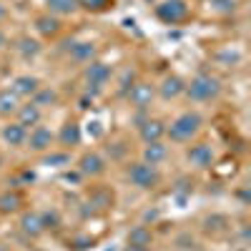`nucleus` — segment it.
Instances as JSON below:
<instances>
[{
    "label": "nucleus",
    "instance_id": "1",
    "mask_svg": "<svg viewBox=\"0 0 251 251\" xmlns=\"http://www.w3.org/2000/svg\"><path fill=\"white\" fill-rule=\"evenodd\" d=\"M201 128V116L199 113H183L178 116L174 123H171V128H169V136L174 141H188L191 136H196Z\"/></svg>",
    "mask_w": 251,
    "mask_h": 251
},
{
    "label": "nucleus",
    "instance_id": "2",
    "mask_svg": "<svg viewBox=\"0 0 251 251\" xmlns=\"http://www.w3.org/2000/svg\"><path fill=\"white\" fill-rule=\"evenodd\" d=\"M128 178L138 188H153L158 183V174H156V169L151 163H133L128 169Z\"/></svg>",
    "mask_w": 251,
    "mask_h": 251
},
{
    "label": "nucleus",
    "instance_id": "3",
    "mask_svg": "<svg viewBox=\"0 0 251 251\" xmlns=\"http://www.w3.org/2000/svg\"><path fill=\"white\" fill-rule=\"evenodd\" d=\"M183 91L194 100H208V98H214L219 93V83L214 78H208V75H199L196 80H191V86L183 88Z\"/></svg>",
    "mask_w": 251,
    "mask_h": 251
},
{
    "label": "nucleus",
    "instance_id": "4",
    "mask_svg": "<svg viewBox=\"0 0 251 251\" xmlns=\"http://www.w3.org/2000/svg\"><path fill=\"white\" fill-rule=\"evenodd\" d=\"M188 15V8L183 0H166V3L158 8V18L166 20V23H178Z\"/></svg>",
    "mask_w": 251,
    "mask_h": 251
},
{
    "label": "nucleus",
    "instance_id": "5",
    "mask_svg": "<svg viewBox=\"0 0 251 251\" xmlns=\"http://www.w3.org/2000/svg\"><path fill=\"white\" fill-rule=\"evenodd\" d=\"M188 158H191V163L206 169V166H211V161H214V151L208 149L206 143H201V146H194V149L188 151Z\"/></svg>",
    "mask_w": 251,
    "mask_h": 251
},
{
    "label": "nucleus",
    "instance_id": "6",
    "mask_svg": "<svg viewBox=\"0 0 251 251\" xmlns=\"http://www.w3.org/2000/svg\"><path fill=\"white\" fill-rule=\"evenodd\" d=\"M3 138H5L10 146H20V143L28 141V131H25V126H20V123H10V126H5Z\"/></svg>",
    "mask_w": 251,
    "mask_h": 251
},
{
    "label": "nucleus",
    "instance_id": "7",
    "mask_svg": "<svg viewBox=\"0 0 251 251\" xmlns=\"http://www.w3.org/2000/svg\"><path fill=\"white\" fill-rule=\"evenodd\" d=\"M50 141H53V136H50L48 128H43V126H38V128L30 133V146H33L35 151H46V149H50Z\"/></svg>",
    "mask_w": 251,
    "mask_h": 251
},
{
    "label": "nucleus",
    "instance_id": "8",
    "mask_svg": "<svg viewBox=\"0 0 251 251\" xmlns=\"http://www.w3.org/2000/svg\"><path fill=\"white\" fill-rule=\"evenodd\" d=\"M35 91H38V80L30 78V75H20L13 83V93L15 96H33Z\"/></svg>",
    "mask_w": 251,
    "mask_h": 251
},
{
    "label": "nucleus",
    "instance_id": "9",
    "mask_svg": "<svg viewBox=\"0 0 251 251\" xmlns=\"http://www.w3.org/2000/svg\"><path fill=\"white\" fill-rule=\"evenodd\" d=\"M151 98H153V88L149 83H138V86L131 88V100L136 106H146V103H151Z\"/></svg>",
    "mask_w": 251,
    "mask_h": 251
},
{
    "label": "nucleus",
    "instance_id": "10",
    "mask_svg": "<svg viewBox=\"0 0 251 251\" xmlns=\"http://www.w3.org/2000/svg\"><path fill=\"white\" fill-rule=\"evenodd\" d=\"M80 171L83 174H91V176H98L100 171H103V161H100V156H96V153H86L80 158Z\"/></svg>",
    "mask_w": 251,
    "mask_h": 251
},
{
    "label": "nucleus",
    "instance_id": "11",
    "mask_svg": "<svg viewBox=\"0 0 251 251\" xmlns=\"http://www.w3.org/2000/svg\"><path fill=\"white\" fill-rule=\"evenodd\" d=\"M143 156H146V163L156 166V163H161V161L166 158V146H163V143H158V141H153V143L146 146Z\"/></svg>",
    "mask_w": 251,
    "mask_h": 251
},
{
    "label": "nucleus",
    "instance_id": "12",
    "mask_svg": "<svg viewBox=\"0 0 251 251\" xmlns=\"http://www.w3.org/2000/svg\"><path fill=\"white\" fill-rule=\"evenodd\" d=\"M111 78V68L103 66V63H93V66L88 68V80L93 83V86H103Z\"/></svg>",
    "mask_w": 251,
    "mask_h": 251
},
{
    "label": "nucleus",
    "instance_id": "13",
    "mask_svg": "<svg viewBox=\"0 0 251 251\" xmlns=\"http://www.w3.org/2000/svg\"><path fill=\"white\" fill-rule=\"evenodd\" d=\"M161 93H163V98H176L178 93H183V83H181V78H176V75L166 78V80H163V86H161Z\"/></svg>",
    "mask_w": 251,
    "mask_h": 251
},
{
    "label": "nucleus",
    "instance_id": "14",
    "mask_svg": "<svg viewBox=\"0 0 251 251\" xmlns=\"http://www.w3.org/2000/svg\"><path fill=\"white\" fill-rule=\"evenodd\" d=\"M128 244L131 246H149L151 244V231L146 226H136L133 231L128 234Z\"/></svg>",
    "mask_w": 251,
    "mask_h": 251
},
{
    "label": "nucleus",
    "instance_id": "15",
    "mask_svg": "<svg viewBox=\"0 0 251 251\" xmlns=\"http://www.w3.org/2000/svg\"><path fill=\"white\" fill-rule=\"evenodd\" d=\"M43 228H46V226H43V221H40V214H28V216H23V231H25V234L38 236Z\"/></svg>",
    "mask_w": 251,
    "mask_h": 251
},
{
    "label": "nucleus",
    "instance_id": "16",
    "mask_svg": "<svg viewBox=\"0 0 251 251\" xmlns=\"http://www.w3.org/2000/svg\"><path fill=\"white\" fill-rule=\"evenodd\" d=\"M141 136H143V141L153 143V141H158V138L163 136V126H161L158 121H149V123L141 128Z\"/></svg>",
    "mask_w": 251,
    "mask_h": 251
},
{
    "label": "nucleus",
    "instance_id": "17",
    "mask_svg": "<svg viewBox=\"0 0 251 251\" xmlns=\"http://www.w3.org/2000/svg\"><path fill=\"white\" fill-rule=\"evenodd\" d=\"M40 121V108L35 106H23L20 108V126H35Z\"/></svg>",
    "mask_w": 251,
    "mask_h": 251
},
{
    "label": "nucleus",
    "instance_id": "18",
    "mask_svg": "<svg viewBox=\"0 0 251 251\" xmlns=\"http://www.w3.org/2000/svg\"><path fill=\"white\" fill-rule=\"evenodd\" d=\"M15 108H18V96L13 91L0 93V113H13Z\"/></svg>",
    "mask_w": 251,
    "mask_h": 251
},
{
    "label": "nucleus",
    "instance_id": "19",
    "mask_svg": "<svg viewBox=\"0 0 251 251\" xmlns=\"http://www.w3.org/2000/svg\"><path fill=\"white\" fill-rule=\"evenodd\" d=\"M48 5L55 13H71L78 8V0H48Z\"/></svg>",
    "mask_w": 251,
    "mask_h": 251
},
{
    "label": "nucleus",
    "instance_id": "20",
    "mask_svg": "<svg viewBox=\"0 0 251 251\" xmlns=\"http://www.w3.org/2000/svg\"><path fill=\"white\" fill-rule=\"evenodd\" d=\"M60 141L66 143V146L78 143V141H80V128H78V126H66V128H63V133H60Z\"/></svg>",
    "mask_w": 251,
    "mask_h": 251
},
{
    "label": "nucleus",
    "instance_id": "21",
    "mask_svg": "<svg viewBox=\"0 0 251 251\" xmlns=\"http://www.w3.org/2000/svg\"><path fill=\"white\" fill-rule=\"evenodd\" d=\"M91 55H93L91 43H78V48H73V58H78V60H88Z\"/></svg>",
    "mask_w": 251,
    "mask_h": 251
},
{
    "label": "nucleus",
    "instance_id": "22",
    "mask_svg": "<svg viewBox=\"0 0 251 251\" xmlns=\"http://www.w3.org/2000/svg\"><path fill=\"white\" fill-rule=\"evenodd\" d=\"M55 100V93L53 91H35V106L40 108V106H43V103H53Z\"/></svg>",
    "mask_w": 251,
    "mask_h": 251
},
{
    "label": "nucleus",
    "instance_id": "23",
    "mask_svg": "<svg viewBox=\"0 0 251 251\" xmlns=\"http://www.w3.org/2000/svg\"><path fill=\"white\" fill-rule=\"evenodd\" d=\"M38 28L43 30V33H55L58 30V20L55 18H40L38 20Z\"/></svg>",
    "mask_w": 251,
    "mask_h": 251
},
{
    "label": "nucleus",
    "instance_id": "24",
    "mask_svg": "<svg viewBox=\"0 0 251 251\" xmlns=\"http://www.w3.org/2000/svg\"><path fill=\"white\" fill-rule=\"evenodd\" d=\"M15 203H18V199H15V196H5V199H0V208H3V211H13Z\"/></svg>",
    "mask_w": 251,
    "mask_h": 251
},
{
    "label": "nucleus",
    "instance_id": "25",
    "mask_svg": "<svg viewBox=\"0 0 251 251\" xmlns=\"http://www.w3.org/2000/svg\"><path fill=\"white\" fill-rule=\"evenodd\" d=\"M23 53H25V55H28V53L35 55V53H38V43H33V40H23Z\"/></svg>",
    "mask_w": 251,
    "mask_h": 251
},
{
    "label": "nucleus",
    "instance_id": "26",
    "mask_svg": "<svg viewBox=\"0 0 251 251\" xmlns=\"http://www.w3.org/2000/svg\"><path fill=\"white\" fill-rule=\"evenodd\" d=\"M83 5L86 8H103V3H106V0H80Z\"/></svg>",
    "mask_w": 251,
    "mask_h": 251
},
{
    "label": "nucleus",
    "instance_id": "27",
    "mask_svg": "<svg viewBox=\"0 0 251 251\" xmlns=\"http://www.w3.org/2000/svg\"><path fill=\"white\" fill-rule=\"evenodd\" d=\"M126 251H149V246H131L128 244V249H126Z\"/></svg>",
    "mask_w": 251,
    "mask_h": 251
},
{
    "label": "nucleus",
    "instance_id": "28",
    "mask_svg": "<svg viewBox=\"0 0 251 251\" xmlns=\"http://www.w3.org/2000/svg\"><path fill=\"white\" fill-rule=\"evenodd\" d=\"M3 13H5V10H3V5H0V18H3Z\"/></svg>",
    "mask_w": 251,
    "mask_h": 251
},
{
    "label": "nucleus",
    "instance_id": "29",
    "mask_svg": "<svg viewBox=\"0 0 251 251\" xmlns=\"http://www.w3.org/2000/svg\"><path fill=\"white\" fill-rule=\"evenodd\" d=\"M0 43H3V38H0Z\"/></svg>",
    "mask_w": 251,
    "mask_h": 251
},
{
    "label": "nucleus",
    "instance_id": "30",
    "mask_svg": "<svg viewBox=\"0 0 251 251\" xmlns=\"http://www.w3.org/2000/svg\"><path fill=\"white\" fill-rule=\"evenodd\" d=\"M35 251H40V249H35Z\"/></svg>",
    "mask_w": 251,
    "mask_h": 251
}]
</instances>
